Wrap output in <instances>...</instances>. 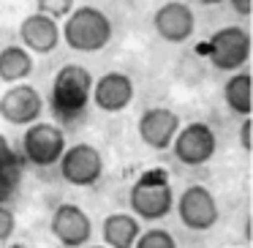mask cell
Returning a JSON list of instances; mask_svg holds the SVG:
<instances>
[{
  "mask_svg": "<svg viewBox=\"0 0 253 248\" xmlns=\"http://www.w3.org/2000/svg\"><path fill=\"white\" fill-rule=\"evenodd\" d=\"M112 19L106 17L101 8L95 6H74L71 11L63 17V28H60V41H66L74 52H84L93 55L101 52L106 44L112 41Z\"/></svg>",
  "mask_w": 253,
  "mask_h": 248,
  "instance_id": "cell-1",
  "label": "cell"
},
{
  "mask_svg": "<svg viewBox=\"0 0 253 248\" xmlns=\"http://www.w3.org/2000/svg\"><path fill=\"white\" fill-rule=\"evenodd\" d=\"M93 74L79 63H66L52 79V93L49 104L55 117L63 120H77L79 115H84L90 104V93H93Z\"/></svg>",
  "mask_w": 253,
  "mask_h": 248,
  "instance_id": "cell-2",
  "label": "cell"
},
{
  "mask_svg": "<svg viewBox=\"0 0 253 248\" xmlns=\"http://www.w3.org/2000/svg\"><path fill=\"white\" fill-rule=\"evenodd\" d=\"M128 204L142 221H161L174 207V191L164 175H142L128 191Z\"/></svg>",
  "mask_w": 253,
  "mask_h": 248,
  "instance_id": "cell-3",
  "label": "cell"
},
{
  "mask_svg": "<svg viewBox=\"0 0 253 248\" xmlns=\"http://www.w3.org/2000/svg\"><path fill=\"white\" fill-rule=\"evenodd\" d=\"M63 150H66V131L55 123H44L36 120L25 128L22 134V158L28 161L30 166H39V169H46V166H55L60 161Z\"/></svg>",
  "mask_w": 253,
  "mask_h": 248,
  "instance_id": "cell-4",
  "label": "cell"
},
{
  "mask_svg": "<svg viewBox=\"0 0 253 248\" xmlns=\"http://www.w3.org/2000/svg\"><path fill=\"white\" fill-rule=\"evenodd\" d=\"M248 55H251V36L245 28H237V25L215 30L207 41V57L218 71L242 68L248 63Z\"/></svg>",
  "mask_w": 253,
  "mask_h": 248,
  "instance_id": "cell-5",
  "label": "cell"
},
{
  "mask_svg": "<svg viewBox=\"0 0 253 248\" xmlns=\"http://www.w3.org/2000/svg\"><path fill=\"white\" fill-rule=\"evenodd\" d=\"M57 166H60L63 180L77 186V188L95 186V183L101 180V175H104V158H101L98 148H93V145H87V142L71 145V148L66 145Z\"/></svg>",
  "mask_w": 253,
  "mask_h": 248,
  "instance_id": "cell-6",
  "label": "cell"
},
{
  "mask_svg": "<svg viewBox=\"0 0 253 248\" xmlns=\"http://www.w3.org/2000/svg\"><path fill=\"white\" fill-rule=\"evenodd\" d=\"M171 150H174L177 161L185 166H202L218 150V137L207 123H188L185 128H177L174 139H171Z\"/></svg>",
  "mask_w": 253,
  "mask_h": 248,
  "instance_id": "cell-7",
  "label": "cell"
},
{
  "mask_svg": "<svg viewBox=\"0 0 253 248\" xmlns=\"http://www.w3.org/2000/svg\"><path fill=\"white\" fill-rule=\"evenodd\" d=\"M180 221L193 232H207L218 224V202L204 186H188L174 202Z\"/></svg>",
  "mask_w": 253,
  "mask_h": 248,
  "instance_id": "cell-8",
  "label": "cell"
},
{
  "mask_svg": "<svg viewBox=\"0 0 253 248\" xmlns=\"http://www.w3.org/2000/svg\"><path fill=\"white\" fill-rule=\"evenodd\" d=\"M44 112V99L33 85L14 82L0 96V117L11 126H30Z\"/></svg>",
  "mask_w": 253,
  "mask_h": 248,
  "instance_id": "cell-9",
  "label": "cell"
},
{
  "mask_svg": "<svg viewBox=\"0 0 253 248\" xmlns=\"http://www.w3.org/2000/svg\"><path fill=\"white\" fill-rule=\"evenodd\" d=\"M49 229L60 246L79 248V246H87L90 237H93V221H90V215L79 204L66 202V204H57L55 207Z\"/></svg>",
  "mask_w": 253,
  "mask_h": 248,
  "instance_id": "cell-10",
  "label": "cell"
},
{
  "mask_svg": "<svg viewBox=\"0 0 253 248\" xmlns=\"http://www.w3.org/2000/svg\"><path fill=\"white\" fill-rule=\"evenodd\" d=\"M153 28L169 44H182L193 36L196 30V17H193L191 6L182 0H166L164 6L153 14Z\"/></svg>",
  "mask_w": 253,
  "mask_h": 248,
  "instance_id": "cell-11",
  "label": "cell"
},
{
  "mask_svg": "<svg viewBox=\"0 0 253 248\" xmlns=\"http://www.w3.org/2000/svg\"><path fill=\"white\" fill-rule=\"evenodd\" d=\"M177 128H180V115L166 109V106H150V109H144L136 120L139 139H142L150 150L171 148V139H174Z\"/></svg>",
  "mask_w": 253,
  "mask_h": 248,
  "instance_id": "cell-12",
  "label": "cell"
},
{
  "mask_svg": "<svg viewBox=\"0 0 253 248\" xmlns=\"http://www.w3.org/2000/svg\"><path fill=\"white\" fill-rule=\"evenodd\" d=\"M90 101L98 106L106 115H115V112L128 109V104L133 101V82L128 74L123 71H109L93 82V93H90Z\"/></svg>",
  "mask_w": 253,
  "mask_h": 248,
  "instance_id": "cell-13",
  "label": "cell"
},
{
  "mask_svg": "<svg viewBox=\"0 0 253 248\" xmlns=\"http://www.w3.org/2000/svg\"><path fill=\"white\" fill-rule=\"evenodd\" d=\"M19 41L28 52L49 55L60 44V25H57V19L46 17V14L33 11L19 22Z\"/></svg>",
  "mask_w": 253,
  "mask_h": 248,
  "instance_id": "cell-14",
  "label": "cell"
},
{
  "mask_svg": "<svg viewBox=\"0 0 253 248\" xmlns=\"http://www.w3.org/2000/svg\"><path fill=\"white\" fill-rule=\"evenodd\" d=\"M139 232H142L139 218L131 213H109L101 221V235L109 248H133Z\"/></svg>",
  "mask_w": 253,
  "mask_h": 248,
  "instance_id": "cell-15",
  "label": "cell"
},
{
  "mask_svg": "<svg viewBox=\"0 0 253 248\" xmlns=\"http://www.w3.org/2000/svg\"><path fill=\"white\" fill-rule=\"evenodd\" d=\"M30 74H33V55L22 44H8L0 50V79L3 82H25Z\"/></svg>",
  "mask_w": 253,
  "mask_h": 248,
  "instance_id": "cell-16",
  "label": "cell"
},
{
  "mask_svg": "<svg viewBox=\"0 0 253 248\" xmlns=\"http://www.w3.org/2000/svg\"><path fill=\"white\" fill-rule=\"evenodd\" d=\"M223 101L234 115L240 117L251 115V74L248 71L231 74L223 82Z\"/></svg>",
  "mask_w": 253,
  "mask_h": 248,
  "instance_id": "cell-17",
  "label": "cell"
},
{
  "mask_svg": "<svg viewBox=\"0 0 253 248\" xmlns=\"http://www.w3.org/2000/svg\"><path fill=\"white\" fill-rule=\"evenodd\" d=\"M17 175H19V155L11 148V142L0 134V188H3V183H11V177Z\"/></svg>",
  "mask_w": 253,
  "mask_h": 248,
  "instance_id": "cell-18",
  "label": "cell"
},
{
  "mask_svg": "<svg viewBox=\"0 0 253 248\" xmlns=\"http://www.w3.org/2000/svg\"><path fill=\"white\" fill-rule=\"evenodd\" d=\"M133 248H177V240L171 237V232L161 229V226H153V229L139 232Z\"/></svg>",
  "mask_w": 253,
  "mask_h": 248,
  "instance_id": "cell-19",
  "label": "cell"
},
{
  "mask_svg": "<svg viewBox=\"0 0 253 248\" xmlns=\"http://www.w3.org/2000/svg\"><path fill=\"white\" fill-rule=\"evenodd\" d=\"M74 6H77V0H36V11L52 19H63Z\"/></svg>",
  "mask_w": 253,
  "mask_h": 248,
  "instance_id": "cell-20",
  "label": "cell"
},
{
  "mask_svg": "<svg viewBox=\"0 0 253 248\" xmlns=\"http://www.w3.org/2000/svg\"><path fill=\"white\" fill-rule=\"evenodd\" d=\"M14 229H17V215L8 204H0V243L11 240Z\"/></svg>",
  "mask_w": 253,
  "mask_h": 248,
  "instance_id": "cell-21",
  "label": "cell"
},
{
  "mask_svg": "<svg viewBox=\"0 0 253 248\" xmlns=\"http://www.w3.org/2000/svg\"><path fill=\"white\" fill-rule=\"evenodd\" d=\"M240 145H242V150H251V117H242V126H240Z\"/></svg>",
  "mask_w": 253,
  "mask_h": 248,
  "instance_id": "cell-22",
  "label": "cell"
},
{
  "mask_svg": "<svg viewBox=\"0 0 253 248\" xmlns=\"http://www.w3.org/2000/svg\"><path fill=\"white\" fill-rule=\"evenodd\" d=\"M229 3L240 17H248V14H251V0H229Z\"/></svg>",
  "mask_w": 253,
  "mask_h": 248,
  "instance_id": "cell-23",
  "label": "cell"
},
{
  "mask_svg": "<svg viewBox=\"0 0 253 248\" xmlns=\"http://www.w3.org/2000/svg\"><path fill=\"white\" fill-rule=\"evenodd\" d=\"M199 3H204V6H218V3H223V0H199Z\"/></svg>",
  "mask_w": 253,
  "mask_h": 248,
  "instance_id": "cell-24",
  "label": "cell"
},
{
  "mask_svg": "<svg viewBox=\"0 0 253 248\" xmlns=\"http://www.w3.org/2000/svg\"><path fill=\"white\" fill-rule=\"evenodd\" d=\"M90 248H109V246H90Z\"/></svg>",
  "mask_w": 253,
  "mask_h": 248,
  "instance_id": "cell-25",
  "label": "cell"
},
{
  "mask_svg": "<svg viewBox=\"0 0 253 248\" xmlns=\"http://www.w3.org/2000/svg\"><path fill=\"white\" fill-rule=\"evenodd\" d=\"M0 194H3V188H0Z\"/></svg>",
  "mask_w": 253,
  "mask_h": 248,
  "instance_id": "cell-26",
  "label": "cell"
}]
</instances>
